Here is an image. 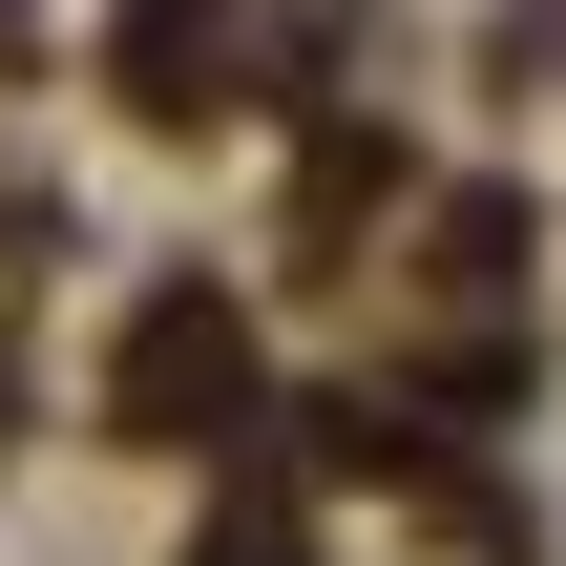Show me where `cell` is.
<instances>
[{
    "label": "cell",
    "instance_id": "6da1fadb",
    "mask_svg": "<svg viewBox=\"0 0 566 566\" xmlns=\"http://www.w3.org/2000/svg\"><path fill=\"white\" fill-rule=\"evenodd\" d=\"M147 441H210L231 399H252V336H231V294H147V336H126V378H105Z\"/></svg>",
    "mask_w": 566,
    "mask_h": 566
},
{
    "label": "cell",
    "instance_id": "7a4b0ae2",
    "mask_svg": "<svg viewBox=\"0 0 566 566\" xmlns=\"http://www.w3.org/2000/svg\"><path fill=\"white\" fill-rule=\"evenodd\" d=\"M126 84H147V105H210V84H231L210 0H126Z\"/></svg>",
    "mask_w": 566,
    "mask_h": 566
},
{
    "label": "cell",
    "instance_id": "3957f363",
    "mask_svg": "<svg viewBox=\"0 0 566 566\" xmlns=\"http://www.w3.org/2000/svg\"><path fill=\"white\" fill-rule=\"evenodd\" d=\"M210 566H273V525H210Z\"/></svg>",
    "mask_w": 566,
    "mask_h": 566
}]
</instances>
